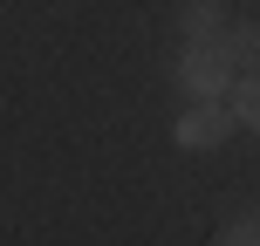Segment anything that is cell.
<instances>
[{
    "instance_id": "obj_5",
    "label": "cell",
    "mask_w": 260,
    "mask_h": 246,
    "mask_svg": "<svg viewBox=\"0 0 260 246\" xmlns=\"http://www.w3.org/2000/svg\"><path fill=\"white\" fill-rule=\"evenodd\" d=\"M226 55H233V68H260V27L253 21H240V27H226Z\"/></svg>"
},
{
    "instance_id": "obj_6",
    "label": "cell",
    "mask_w": 260,
    "mask_h": 246,
    "mask_svg": "<svg viewBox=\"0 0 260 246\" xmlns=\"http://www.w3.org/2000/svg\"><path fill=\"white\" fill-rule=\"evenodd\" d=\"M212 246H260V219H233V226H219V239Z\"/></svg>"
},
{
    "instance_id": "obj_2",
    "label": "cell",
    "mask_w": 260,
    "mask_h": 246,
    "mask_svg": "<svg viewBox=\"0 0 260 246\" xmlns=\"http://www.w3.org/2000/svg\"><path fill=\"white\" fill-rule=\"evenodd\" d=\"M226 137H233V103H226V96L185 103L178 123H171V144H178V151H219Z\"/></svg>"
},
{
    "instance_id": "obj_3",
    "label": "cell",
    "mask_w": 260,
    "mask_h": 246,
    "mask_svg": "<svg viewBox=\"0 0 260 246\" xmlns=\"http://www.w3.org/2000/svg\"><path fill=\"white\" fill-rule=\"evenodd\" d=\"M178 34H185V41H219V34H226L219 0H185V7H178Z\"/></svg>"
},
{
    "instance_id": "obj_1",
    "label": "cell",
    "mask_w": 260,
    "mask_h": 246,
    "mask_svg": "<svg viewBox=\"0 0 260 246\" xmlns=\"http://www.w3.org/2000/svg\"><path fill=\"white\" fill-rule=\"evenodd\" d=\"M233 55H226V41H185V55L171 62V82H178V96H192V103H206V96H226L233 89Z\"/></svg>"
},
{
    "instance_id": "obj_4",
    "label": "cell",
    "mask_w": 260,
    "mask_h": 246,
    "mask_svg": "<svg viewBox=\"0 0 260 246\" xmlns=\"http://www.w3.org/2000/svg\"><path fill=\"white\" fill-rule=\"evenodd\" d=\"M226 96H233V123H247L253 137H260V68H247L240 89H226Z\"/></svg>"
}]
</instances>
